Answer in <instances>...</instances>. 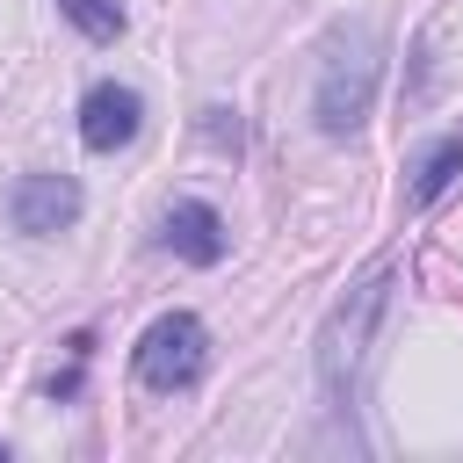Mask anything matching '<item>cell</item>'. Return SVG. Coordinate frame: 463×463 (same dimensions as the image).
Instances as JSON below:
<instances>
[{"mask_svg": "<svg viewBox=\"0 0 463 463\" xmlns=\"http://www.w3.org/2000/svg\"><path fill=\"white\" fill-rule=\"evenodd\" d=\"M391 282H398V268L391 260H376V268H362L340 297H333V311H326V326H318V398H326V412H354V398H362V376H369V347H376V326H383V311H391Z\"/></svg>", "mask_w": 463, "mask_h": 463, "instance_id": "6da1fadb", "label": "cell"}, {"mask_svg": "<svg viewBox=\"0 0 463 463\" xmlns=\"http://www.w3.org/2000/svg\"><path fill=\"white\" fill-rule=\"evenodd\" d=\"M376 80H383V36L369 22H340L326 43V65H318V87H311V123L326 137H354L369 123Z\"/></svg>", "mask_w": 463, "mask_h": 463, "instance_id": "7a4b0ae2", "label": "cell"}, {"mask_svg": "<svg viewBox=\"0 0 463 463\" xmlns=\"http://www.w3.org/2000/svg\"><path fill=\"white\" fill-rule=\"evenodd\" d=\"M130 369H137V383L159 391V398L188 391V383L210 369V333H203V318H195V311H159V318L137 333Z\"/></svg>", "mask_w": 463, "mask_h": 463, "instance_id": "3957f363", "label": "cell"}, {"mask_svg": "<svg viewBox=\"0 0 463 463\" xmlns=\"http://www.w3.org/2000/svg\"><path fill=\"white\" fill-rule=\"evenodd\" d=\"M7 217H14V232L51 239L65 224H80V181L72 174H22L14 195H7Z\"/></svg>", "mask_w": 463, "mask_h": 463, "instance_id": "277c9868", "label": "cell"}, {"mask_svg": "<svg viewBox=\"0 0 463 463\" xmlns=\"http://www.w3.org/2000/svg\"><path fill=\"white\" fill-rule=\"evenodd\" d=\"M137 123H145V94L137 87H123V80L87 87V101H80V145L87 152H123L137 137Z\"/></svg>", "mask_w": 463, "mask_h": 463, "instance_id": "5b68a950", "label": "cell"}, {"mask_svg": "<svg viewBox=\"0 0 463 463\" xmlns=\"http://www.w3.org/2000/svg\"><path fill=\"white\" fill-rule=\"evenodd\" d=\"M159 239H166L188 268H217V260H224V217H217V203H203V195H181V203L159 217Z\"/></svg>", "mask_w": 463, "mask_h": 463, "instance_id": "8992f818", "label": "cell"}, {"mask_svg": "<svg viewBox=\"0 0 463 463\" xmlns=\"http://www.w3.org/2000/svg\"><path fill=\"white\" fill-rule=\"evenodd\" d=\"M456 174H463V130L434 137V145L412 159V203H441V195L456 188Z\"/></svg>", "mask_w": 463, "mask_h": 463, "instance_id": "52a82bcc", "label": "cell"}, {"mask_svg": "<svg viewBox=\"0 0 463 463\" xmlns=\"http://www.w3.org/2000/svg\"><path fill=\"white\" fill-rule=\"evenodd\" d=\"M58 14H65L87 43H116V36H123V7H116V0H58Z\"/></svg>", "mask_w": 463, "mask_h": 463, "instance_id": "ba28073f", "label": "cell"}, {"mask_svg": "<svg viewBox=\"0 0 463 463\" xmlns=\"http://www.w3.org/2000/svg\"><path fill=\"white\" fill-rule=\"evenodd\" d=\"M203 137H210L217 152H232V159H239V145H246V130H239V109H203Z\"/></svg>", "mask_w": 463, "mask_h": 463, "instance_id": "9c48e42d", "label": "cell"}]
</instances>
